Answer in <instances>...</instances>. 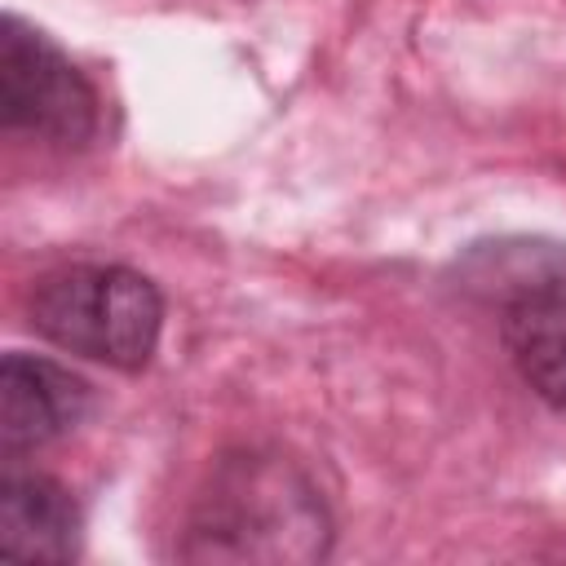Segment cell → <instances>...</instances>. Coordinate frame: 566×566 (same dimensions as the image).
<instances>
[{
	"label": "cell",
	"mask_w": 566,
	"mask_h": 566,
	"mask_svg": "<svg viewBox=\"0 0 566 566\" xmlns=\"http://www.w3.org/2000/svg\"><path fill=\"white\" fill-rule=\"evenodd\" d=\"M80 504L44 473H4L0 482V553L27 562H71L80 553Z\"/></svg>",
	"instance_id": "cell-6"
},
{
	"label": "cell",
	"mask_w": 566,
	"mask_h": 566,
	"mask_svg": "<svg viewBox=\"0 0 566 566\" xmlns=\"http://www.w3.org/2000/svg\"><path fill=\"white\" fill-rule=\"evenodd\" d=\"M0 124L44 146L75 150L97 128V93L80 66L22 18L0 35Z\"/></svg>",
	"instance_id": "cell-3"
},
{
	"label": "cell",
	"mask_w": 566,
	"mask_h": 566,
	"mask_svg": "<svg viewBox=\"0 0 566 566\" xmlns=\"http://www.w3.org/2000/svg\"><path fill=\"white\" fill-rule=\"evenodd\" d=\"M500 336L535 398L566 411V270L526 279L504 305Z\"/></svg>",
	"instance_id": "cell-5"
},
{
	"label": "cell",
	"mask_w": 566,
	"mask_h": 566,
	"mask_svg": "<svg viewBox=\"0 0 566 566\" xmlns=\"http://www.w3.org/2000/svg\"><path fill=\"white\" fill-rule=\"evenodd\" d=\"M327 553L332 513L301 460L270 447H239L212 460L186 513V562L305 566Z\"/></svg>",
	"instance_id": "cell-1"
},
{
	"label": "cell",
	"mask_w": 566,
	"mask_h": 566,
	"mask_svg": "<svg viewBox=\"0 0 566 566\" xmlns=\"http://www.w3.org/2000/svg\"><path fill=\"white\" fill-rule=\"evenodd\" d=\"M31 327L66 354L142 371L159 345L164 296L128 265H62L35 283Z\"/></svg>",
	"instance_id": "cell-2"
},
{
	"label": "cell",
	"mask_w": 566,
	"mask_h": 566,
	"mask_svg": "<svg viewBox=\"0 0 566 566\" xmlns=\"http://www.w3.org/2000/svg\"><path fill=\"white\" fill-rule=\"evenodd\" d=\"M88 380L40 354H4L0 363V451H35L71 433L88 411Z\"/></svg>",
	"instance_id": "cell-4"
}]
</instances>
